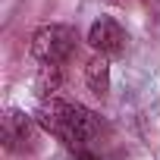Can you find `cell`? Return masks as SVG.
<instances>
[{
	"mask_svg": "<svg viewBox=\"0 0 160 160\" xmlns=\"http://www.w3.org/2000/svg\"><path fill=\"white\" fill-rule=\"evenodd\" d=\"M85 85H88L91 94L107 98V91H110V57L94 53L88 60V66H85Z\"/></svg>",
	"mask_w": 160,
	"mask_h": 160,
	"instance_id": "5",
	"label": "cell"
},
{
	"mask_svg": "<svg viewBox=\"0 0 160 160\" xmlns=\"http://www.w3.org/2000/svg\"><path fill=\"white\" fill-rule=\"evenodd\" d=\"M75 50V32L69 25H60V22H50V25H41L35 28L32 35V57L44 66V63H66Z\"/></svg>",
	"mask_w": 160,
	"mask_h": 160,
	"instance_id": "2",
	"label": "cell"
},
{
	"mask_svg": "<svg viewBox=\"0 0 160 160\" xmlns=\"http://www.w3.org/2000/svg\"><path fill=\"white\" fill-rule=\"evenodd\" d=\"M126 32H122V25L116 22V19H110V16H101L98 22H91V28H88V44L94 47V53H101V57H119L122 50H126Z\"/></svg>",
	"mask_w": 160,
	"mask_h": 160,
	"instance_id": "3",
	"label": "cell"
},
{
	"mask_svg": "<svg viewBox=\"0 0 160 160\" xmlns=\"http://www.w3.org/2000/svg\"><path fill=\"white\" fill-rule=\"evenodd\" d=\"M0 135H3V144L7 151H28L32 141H35V126H32V116H25L22 110L10 107L0 119Z\"/></svg>",
	"mask_w": 160,
	"mask_h": 160,
	"instance_id": "4",
	"label": "cell"
},
{
	"mask_svg": "<svg viewBox=\"0 0 160 160\" xmlns=\"http://www.w3.org/2000/svg\"><path fill=\"white\" fill-rule=\"evenodd\" d=\"M38 126L47 129L50 135H57L72 154L75 160H94L98 157V138H101V119L82 107V104H69V101H44L35 113Z\"/></svg>",
	"mask_w": 160,
	"mask_h": 160,
	"instance_id": "1",
	"label": "cell"
},
{
	"mask_svg": "<svg viewBox=\"0 0 160 160\" xmlns=\"http://www.w3.org/2000/svg\"><path fill=\"white\" fill-rule=\"evenodd\" d=\"M60 85H63V66L44 63L38 69V75H35V91L47 101V98H53V91H60Z\"/></svg>",
	"mask_w": 160,
	"mask_h": 160,
	"instance_id": "6",
	"label": "cell"
}]
</instances>
